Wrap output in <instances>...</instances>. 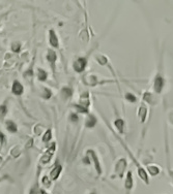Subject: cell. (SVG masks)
<instances>
[{
  "mask_svg": "<svg viewBox=\"0 0 173 194\" xmlns=\"http://www.w3.org/2000/svg\"><path fill=\"white\" fill-rule=\"evenodd\" d=\"M49 32H50L49 33V35H50V43L54 48H57L58 47V38H57L55 32L53 30H50Z\"/></svg>",
  "mask_w": 173,
  "mask_h": 194,
  "instance_id": "8992f818",
  "label": "cell"
},
{
  "mask_svg": "<svg viewBox=\"0 0 173 194\" xmlns=\"http://www.w3.org/2000/svg\"><path fill=\"white\" fill-rule=\"evenodd\" d=\"M47 58H48L49 61L51 62L52 67H53V69H54V62L56 61V54L54 53L53 51H49L48 52V55H47Z\"/></svg>",
  "mask_w": 173,
  "mask_h": 194,
  "instance_id": "ba28073f",
  "label": "cell"
},
{
  "mask_svg": "<svg viewBox=\"0 0 173 194\" xmlns=\"http://www.w3.org/2000/svg\"><path fill=\"white\" fill-rule=\"evenodd\" d=\"M133 186H134V181H133L132 172H129L128 175H126V181H125V188L126 189V191H131L133 189Z\"/></svg>",
  "mask_w": 173,
  "mask_h": 194,
  "instance_id": "3957f363",
  "label": "cell"
},
{
  "mask_svg": "<svg viewBox=\"0 0 173 194\" xmlns=\"http://www.w3.org/2000/svg\"><path fill=\"white\" fill-rule=\"evenodd\" d=\"M90 194H97L96 192H92V193H90Z\"/></svg>",
  "mask_w": 173,
  "mask_h": 194,
  "instance_id": "83f0119b",
  "label": "cell"
},
{
  "mask_svg": "<svg viewBox=\"0 0 173 194\" xmlns=\"http://www.w3.org/2000/svg\"><path fill=\"white\" fill-rule=\"evenodd\" d=\"M53 152H54V150H52L51 152H50V150H48L47 154H45V155L42 157V159H41V162H42V163H48V162L50 161L51 157H52V154H53Z\"/></svg>",
  "mask_w": 173,
  "mask_h": 194,
  "instance_id": "30bf717a",
  "label": "cell"
},
{
  "mask_svg": "<svg viewBox=\"0 0 173 194\" xmlns=\"http://www.w3.org/2000/svg\"><path fill=\"white\" fill-rule=\"evenodd\" d=\"M126 99H128L129 101H131V102H136V96H135V95H133V94H131V93H128L126 95Z\"/></svg>",
  "mask_w": 173,
  "mask_h": 194,
  "instance_id": "ffe728a7",
  "label": "cell"
},
{
  "mask_svg": "<svg viewBox=\"0 0 173 194\" xmlns=\"http://www.w3.org/2000/svg\"><path fill=\"white\" fill-rule=\"evenodd\" d=\"M6 128L10 132H17V130H18V128H17V125L15 123L13 122V121H7L6 122Z\"/></svg>",
  "mask_w": 173,
  "mask_h": 194,
  "instance_id": "8fae6325",
  "label": "cell"
},
{
  "mask_svg": "<svg viewBox=\"0 0 173 194\" xmlns=\"http://www.w3.org/2000/svg\"><path fill=\"white\" fill-rule=\"evenodd\" d=\"M115 126H116V128L119 130V132H123V126H125V123H123V121L122 119H118V120L115 121Z\"/></svg>",
  "mask_w": 173,
  "mask_h": 194,
  "instance_id": "5bb4252c",
  "label": "cell"
},
{
  "mask_svg": "<svg viewBox=\"0 0 173 194\" xmlns=\"http://www.w3.org/2000/svg\"><path fill=\"white\" fill-rule=\"evenodd\" d=\"M47 79V72H46L44 69H39V80L42 81V82H44Z\"/></svg>",
  "mask_w": 173,
  "mask_h": 194,
  "instance_id": "2e32d148",
  "label": "cell"
},
{
  "mask_svg": "<svg viewBox=\"0 0 173 194\" xmlns=\"http://www.w3.org/2000/svg\"><path fill=\"white\" fill-rule=\"evenodd\" d=\"M71 120H72V121H75V122H77V121H78V116H77L76 114H72V116H71Z\"/></svg>",
  "mask_w": 173,
  "mask_h": 194,
  "instance_id": "d4e9b609",
  "label": "cell"
},
{
  "mask_svg": "<svg viewBox=\"0 0 173 194\" xmlns=\"http://www.w3.org/2000/svg\"><path fill=\"white\" fill-rule=\"evenodd\" d=\"M86 66V59L85 58H79L78 60H76V62L74 63V69L77 72H82L84 70Z\"/></svg>",
  "mask_w": 173,
  "mask_h": 194,
  "instance_id": "7a4b0ae2",
  "label": "cell"
},
{
  "mask_svg": "<svg viewBox=\"0 0 173 194\" xmlns=\"http://www.w3.org/2000/svg\"><path fill=\"white\" fill-rule=\"evenodd\" d=\"M72 94H73V91H72L70 88L64 87V88L62 89V96L64 98H70L72 96Z\"/></svg>",
  "mask_w": 173,
  "mask_h": 194,
  "instance_id": "9a60e30c",
  "label": "cell"
},
{
  "mask_svg": "<svg viewBox=\"0 0 173 194\" xmlns=\"http://www.w3.org/2000/svg\"><path fill=\"white\" fill-rule=\"evenodd\" d=\"M6 113H7L6 106H5V105H1V106H0V118H3Z\"/></svg>",
  "mask_w": 173,
  "mask_h": 194,
  "instance_id": "d6986e66",
  "label": "cell"
},
{
  "mask_svg": "<svg viewBox=\"0 0 173 194\" xmlns=\"http://www.w3.org/2000/svg\"><path fill=\"white\" fill-rule=\"evenodd\" d=\"M126 160L125 159H122V160H119L118 162L117 166H116V172L119 175V176H122L123 175V172H125V168H126Z\"/></svg>",
  "mask_w": 173,
  "mask_h": 194,
  "instance_id": "277c9868",
  "label": "cell"
},
{
  "mask_svg": "<svg viewBox=\"0 0 173 194\" xmlns=\"http://www.w3.org/2000/svg\"><path fill=\"white\" fill-rule=\"evenodd\" d=\"M11 49H13L14 52H19L20 51V43H13V46H11Z\"/></svg>",
  "mask_w": 173,
  "mask_h": 194,
  "instance_id": "603a6c76",
  "label": "cell"
},
{
  "mask_svg": "<svg viewBox=\"0 0 173 194\" xmlns=\"http://www.w3.org/2000/svg\"><path fill=\"white\" fill-rule=\"evenodd\" d=\"M96 123H97L96 117H94V116H89L87 121H86V126L90 128V127H93L94 125H96Z\"/></svg>",
  "mask_w": 173,
  "mask_h": 194,
  "instance_id": "7c38bea8",
  "label": "cell"
},
{
  "mask_svg": "<svg viewBox=\"0 0 173 194\" xmlns=\"http://www.w3.org/2000/svg\"><path fill=\"white\" fill-rule=\"evenodd\" d=\"M80 102H81L83 108H85V109H87L88 108V105H89V98H88V93H85L84 94V96H81V100H80Z\"/></svg>",
  "mask_w": 173,
  "mask_h": 194,
  "instance_id": "9c48e42d",
  "label": "cell"
},
{
  "mask_svg": "<svg viewBox=\"0 0 173 194\" xmlns=\"http://www.w3.org/2000/svg\"><path fill=\"white\" fill-rule=\"evenodd\" d=\"M89 153H90V154L92 155V156H90V157H92V159H93V161H94V165H96V168H97V172L99 173H101L102 172V170H101V167H100V162H99V160H97V156H96V154H94L93 152L92 151H89Z\"/></svg>",
  "mask_w": 173,
  "mask_h": 194,
  "instance_id": "4fadbf2b",
  "label": "cell"
},
{
  "mask_svg": "<svg viewBox=\"0 0 173 194\" xmlns=\"http://www.w3.org/2000/svg\"><path fill=\"white\" fill-rule=\"evenodd\" d=\"M39 194H48V193L46 192L45 190H41V191H39Z\"/></svg>",
  "mask_w": 173,
  "mask_h": 194,
  "instance_id": "4316f807",
  "label": "cell"
},
{
  "mask_svg": "<svg viewBox=\"0 0 173 194\" xmlns=\"http://www.w3.org/2000/svg\"><path fill=\"white\" fill-rule=\"evenodd\" d=\"M164 86H165V81H164L163 77L161 76V74H158V76L155 77L154 84V91L157 92V93H161L164 88Z\"/></svg>",
  "mask_w": 173,
  "mask_h": 194,
  "instance_id": "6da1fadb",
  "label": "cell"
},
{
  "mask_svg": "<svg viewBox=\"0 0 173 194\" xmlns=\"http://www.w3.org/2000/svg\"><path fill=\"white\" fill-rule=\"evenodd\" d=\"M13 93L16 95H21L23 93V86L18 82V81H16L13 85Z\"/></svg>",
  "mask_w": 173,
  "mask_h": 194,
  "instance_id": "5b68a950",
  "label": "cell"
},
{
  "mask_svg": "<svg viewBox=\"0 0 173 194\" xmlns=\"http://www.w3.org/2000/svg\"><path fill=\"white\" fill-rule=\"evenodd\" d=\"M60 172H61V166L60 165H56L55 168L51 172V178L52 180H56V179H58V176L60 175Z\"/></svg>",
  "mask_w": 173,
  "mask_h": 194,
  "instance_id": "52a82bcc",
  "label": "cell"
},
{
  "mask_svg": "<svg viewBox=\"0 0 173 194\" xmlns=\"http://www.w3.org/2000/svg\"><path fill=\"white\" fill-rule=\"evenodd\" d=\"M3 140H4V135H3V133L0 132V146H1V144H2V141H3Z\"/></svg>",
  "mask_w": 173,
  "mask_h": 194,
  "instance_id": "484cf974",
  "label": "cell"
},
{
  "mask_svg": "<svg viewBox=\"0 0 173 194\" xmlns=\"http://www.w3.org/2000/svg\"><path fill=\"white\" fill-rule=\"evenodd\" d=\"M44 91H45V94L43 95V96H44V98H46V99L50 98V97H51V91H50V90H48L47 88H45V89H44Z\"/></svg>",
  "mask_w": 173,
  "mask_h": 194,
  "instance_id": "7402d4cb",
  "label": "cell"
},
{
  "mask_svg": "<svg viewBox=\"0 0 173 194\" xmlns=\"http://www.w3.org/2000/svg\"><path fill=\"white\" fill-rule=\"evenodd\" d=\"M148 170H149V172H150L152 176H155L157 173H159V168H158V167L150 166V167L148 168Z\"/></svg>",
  "mask_w": 173,
  "mask_h": 194,
  "instance_id": "44dd1931",
  "label": "cell"
},
{
  "mask_svg": "<svg viewBox=\"0 0 173 194\" xmlns=\"http://www.w3.org/2000/svg\"><path fill=\"white\" fill-rule=\"evenodd\" d=\"M146 109L144 108V106H141L140 108V109H139V115L141 116L142 115V119H141V120H142V122H144V121H145V118H146Z\"/></svg>",
  "mask_w": 173,
  "mask_h": 194,
  "instance_id": "e0dca14e",
  "label": "cell"
},
{
  "mask_svg": "<svg viewBox=\"0 0 173 194\" xmlns=\"http://www.w3.org/2000/svg\"><path fill=\"white\" fill-rule=\"evenodd\" d=\"M51 137H52L51 130H47V132H46V134L44 135V137H43V141H44L45 143H47V141H50Z\"/></svg>",
  "mask_w": 173,
  "mask_h": 194,
  "instance_id": "ac0fdd59",
  "label": "cell"
},
{
  "mask_svg": "<svg viewBox=\"0 0 173 194\" xmlns=\"http://www.w3.org/2000/svg\"><path fill=\"white\" fill-rule=\"evenodd\" d=\"M43 183H44L45 185H46V186H47V187H49V186H50V182H49V180H48V178H47V176H44V178H43Z\"/></svg>",
  "mask_w": 173,
  "mask_h": 194,
  "instance_id": "cb8c5ba5",
  "label": "cell"
}]
</instances>
